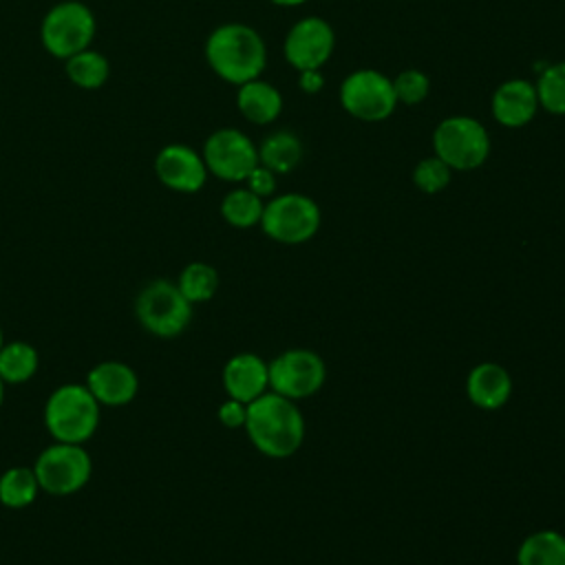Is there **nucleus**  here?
Returning a JSON list of instances; mask_svg holds the SVG:
<instances>
[{
	"label": "nucleus",
	"mask_w": 565,
	"mask_h": 565,
	"mask_svg": "<svg viewBox=\"0 0 565 565\" xmlns=\"http://www.w3.org/2000/svg\"><path fill=\"white\" fill-rule=\"evenodd\" d=\"M335 49L333 26L320 15H307L291 24L282 40V55L298 73L322 68Z\"/></svg>",
	"instance_id": "nucleus-12"
},
{
	"label": "nucleus",
	"mask_w": 565,
	"mask_h": 565,
	"mask_svg": "<svg viewBox=\"0 0 565 565\" xmlns=\"http://www.w3.org/2000/svg\"><path fill=\"white\" fill-rule=\"evenodd\" d=\"M159 181L177 192H196L205 185L207 168L203 157L183 143H170L154 159Z\"/></svg>",
	"instance_id": "nucleus-13"
},
{
	"label": "nucleus",
	"mask_w": 565,
	"mask_h": 565,
	"mask_svg": "<svg viewBox=\"0 0 565 565\" xmlns=\"http://www.w3.org/2000/svg\"><path fill=\"white\" fill-rule=\"evenodd\" d=\"M340 106L344 113L360 121H384L397 108L393 79L375 68L351 71L338 90Z\"/></svg>",
	"instance_id": "nucleus-7"
},
{
	"label": "nucleus",
	"mask_w": 565,
	"mask_h": 565,
	"mask_svg": "<svg viewBox=\"0 0 565 565\" xmlns=\"http://www.w3.org/2000/svg\"><path fill=\"white\" fill-rule=\"evenodd\" d=\"M4 382H2V377H0V408H2V402H4Z\"/></svg>",
	"instance_id": "nucleus-33"
},
{
	"label": "nucleus",
	"mask_w": 565,
	"mask_h": 565,
	"mask_svg": "<svg viewBox=\"0 0 565 565\" xmlns=\"http://www.w3.org/2000/svg\"><path fill=\"white\" fill-rule=\"evenodd\" d=\"M539 97L534 82L523 77H512L501 82L490 99V113L494 121L503 128H523L539 113Z\"/></svg>",
	"instance_id": "nucleus-14"
},
{
	"label": "nucleus",
	"mask_w": 565,
	"mask_h": 565,
	"mask_svg": "<svg viewBox=\"0 0 565 565\" xmlns=\"http://www.w3.org/2000/svg\"><path fill=\"white\" fill-rule=\"evenodd\" d=\"M452 170L439 157H424L413 168V183L424 194H439L448 188Z\"/></svg>",
	"instance_id": "nucleus-27"
},
{
	"label": "nucleus",
	"mask_w": 565,
	"mask_h": 565,
	"mask_svg": "<svg viewBox=\"0 0 565 565\" xmlns=\"http://www.w3.org/2000/svg\"><path fill=\"white\" fill-rule=\"evenodd\" d=\"M40 492L35 470L29 466H11L0 475V503L11 510L29 508Z\"/></svg>",
	"instance_id": "nucleus-21"
},
{
	"label": "nucleus",
	"mask_w": 565,
	"mask_h": 565,
	"mask_svg": "<svg viewBox=\"0 0 565 565\" xmlns=\"http://www.w3.org/2000/svg\"><path fill=\"white\" fill-rule=\"evenodd\" d=\"M302 141L294 130H274L258 146V163L276 174H287L302 161Z\"/></svg>",
	"instance_id": "nucleus-19"
},
{
	"label": "nucleus",
	"mask_w": 565,
	"mask_h": 565,
	"mask_svg": "<svg viewBox=\"0 0 565 565\" xmlns=\"http://www.w3.org/2000/svg\"><path fill=\"white\" fill-rule=\"evenodd\" d=\"M466 391L475 406L483 411H497L510 399L512 380L501 364L481 362L468 373Z\"/></svg>",
	"instance_id": "nucleus-17"
},
{
	"label": "nucleus",
	"mask_w": 565,
	"mask_h": 565,
	"mask_svg": "<svg viewBox=\"0 0 565 565\" xmlns=\"http://www.w3.org/2000/svg\"><path fill=\"white\" fill-rule=\"evenodd\" d=\"M245 430L256 450L271 459H285L302 446L305 419L294 399L271 391L247 404Z\"/></svg>",
	"instance_id": "nucleus-1"
},
{
	"label": "nucleus",
	"mask_w": 565,
	"mask_h": 565,
	"mask_svg": "<svg viewBox=\"0 0 565 565\" xmlns=\"http://www.w3.org/2000/svg\"><path fill=\"white\" fill-rule=\"evenodd\" d=\"M33 470L40 490L55 497H66L88 483L93 475V459L82 444L55 441L38 455Z\"/></svg>",
	"instance_id": "nucleus-8"
},
{
	"label": "nucleus",
	"mask_w": 565,
	"mask_h": 565,
	"mask_svg": "<svg viewBox=\"0 0 565 565\" xmlns=\"http://www.w3.org/2000/svg\"><path fill=\"white\" fill-rule=\"evenodd\" d=\"M245 417H247V404L227 397L221 406H218V422L227 428H238L245 426Z\"/></svg>",
	"instance_id": "nucleus-30"
},
{
	"label": "nucleus",
	"mask_w": 565,
	"mask_h": 565,
	"mask_svg": "<svg viewBox=\"0 0 565 565\" xmlns=\"http://www.w3.org/2000/svg\"><path fill=\"white\" fill-rule=\"evenodd\" d=\"M236 106H238V113L247 121L258 124V126H267V124H274L280 117L282 95L274 84L256 77V79H249V82L238 86Z\"/></svg>",
	"instance_id": "nucleus-18"
},
{
	"label": "nucleus",
	"mask_w": 565,
	"mask_h": 565,
	"mask_svg": "<svg viewBox=\"0 0 565 565\" xmlns=\"http://www.w3.org/2000/svg\"><path fill=\"white\" fill-rule=\"evenodd\" d=\"M95 35L93 11L75 0L55 4L42 22V42L55 57L68 60L71 55L88 49Z\"/></svg>",
	"instance_id": "nucleus-9"
},
{
	"label": "nucleus",
	"mask_w": 565,
	"mask_h": 565,
	"mask_svg": "<svg viewBox=\"0 0 565 565\" xmlns=\"http://www.w3.org/2000/svg\"><path fill=\"white\" fill-rule=\"evenodd\" d=\"M40 366V355L35 347L22 340L4 342L0 349V377L4 384L29 382Z\"/></svg>",
	"instance_id": "nucleus-22"
},
{
	"label": "nucleus",
	"mask_w": 565,
	"mask_h": 565,
	"mask_svg": "<svg viewBox=\"0 0 565 565\" xmlns=\"http://www.w3.org/2000/svg\"><path fill=\"white\" fill-rule=\"evenodd\" d=\"M108 60L90 49H84L66 60V75L79 88H99L108 79Z\"/></svg>",
	"instance_id": "nucleus-24"
},
{
	"label": "nucleus",
	"mask_w": 565,
	"mask_h": 565,
	"mask_svg": "<svg viewBox=\"0 0 565 565\" xmlns=\"http://www.w3.org/2000/svg\"><path fill=\"white\" fill-rule=\"evenodd\" d=\"M177 287L181 289V294L192 302H205L210 300L216 289H218V274L212 265L207 263H190L183 267V271L179 274Z\"/></svg>",
	"instance_id": "nucleus-26"
},
{
	"label": "nucleus",
	"mask_w": 565,
	"mask_h": 565,
	"mask_svg": "<svg viewBox=\"0 0 565 565\" xmlns=\"http://www.w3.org/2000/svg\"><path fill=\"white\" fill-rule=\"evenodd\" d=\"M203 161L207 172L223 181H245L258 166V148L238 128L214 130L203 146Z\"/></svg>",
	"instance_id": "nucleus-11"
},
{
	"label": "nucleus",
	"mask_w": 565,
	"mask_h": 565,
	"mask_svg": "<svg viewBox=\"0 0 565 565\" xmlns=\"http://www.w3.org/2000/svg\"><path fill=\"white\" fill-rule=\"evenodd\" d=\"M135 316L148 333L157 338H174L188 329L192 320V302L181 294L177 282L161 278L148 282L139 291Z\"/></svg>",
	"instance_id": "nucleus-5"
},
{
	"label": "nucleus",
	"mask_w": 565,
	"mask_h": 565,
	"mask_svg": "<svg viewBox=\"0 0 565 565\" xmlns=\"http://www.w3.org/2000/svg\"><path fill=\"white\" fill-rule=\"evenodd\" d=\"M247 190H252L256 196L267 199L276 192V172H271L269 168H265L263 163H258L245 179Z\"/></svg>",
	"instance_id": "nucleus-29"
},
{
	"label": "nucleus",
	"mask_w": 565,
	"mask_h": 565,
	"mask_svg": "<svg viewBox=\"0 0 565 565\" xmlns=\"http://www.w3.org/2000/svg\"><path fill=\"white\" fill-rule=\"evenodd\" d=\"M263 199L256 196L252 190L247 188H236L232 192H227L221 201V216L238 230H247L260 223L263 216Z\"/></svg>",
	"instance_id": "nucleus-23"
},
{
	"label": "nucleus",
	"mask_w": 565,
	"mask_h": 565,
	"mask_svg": "<svg viewBox=\"0 0 565 565\" xmlns=\"http://www.w3.org/2000/svg\"><path fill=\"white\" fill-rule=\"evenodd\" d=\"M327 380V366L316 351L289 349L269 362V386L274 393L302 399L322 388Z\"/></svg>",
	"instance_id": "nucleus-10"
},
{
	"label": "nucleus",
	"mask_w": 565,
	"mask_h": 565,
	"mask_svg": "<svg viewBox=\"0 0 565 565\" xmlns=\"http://www.w3.org/2000/svg\"><path fill=\"white\" fill-rule=\"evenodd\" d=\"M536 97L539 106L550 115H565V60L547 64L536 82Z\"/></svg>",
	"instance_id": "nucleus-25"
},
{
	"label": "nucleus",
	"mask_w": 565,
	"mask_h": 565,
	"mask_svg": "<svg viewBox=\"0 0 565 565\" xmlns=\"http://www.w3.org/2000/svg\"><path fill=\"white\" fill-rule=\"evenodd\" d=\"M324 86V75L320 68H313V71H300L298 73V88L302 93H309V95H316L320 93Z\"/></svg>",
	"instance_id": "nucleus-31"
},
{
	"label": "nucleus",
	"mask_w": 565,
	"mask_h": 565,
	"mask_svg": "<svg viewBox=\"0 0 565 565\" xmlns=\"http://www.w3.org/2000/svg\"><path fill=\"white\" fill-rule=\"evenodd\" d=\"M271 4H276V7H287V9H291V7H302L307 0H269Z\"/></svg>",
	"instance_id": "nucleus-32"
},
{
	"label": "nucleus",
	"mask_w": 565,
	"mask_h": 565,
	"mask_svg": "<svg viewBox=\"0 0 565 565\" xmlns=\"http://www.w3.org/2000/svg\"><path fill=\"white\" fill-rule=\"evenodd\" d=\"M2 344H4V333H2V327H0V349H2Z\"/></svg>",
	"instance_id": "nucleus-34"
},
{
	"label": "nucleus",
	"mask_w": 565,
	"mask_h": 565,
	"mask_svg": "<svg viewBox=\"0 0 565 565\" xmlns=\"http://www.w3.org/2000/svg\"><path fill=\"white\" fill-rule=\"evenodd\" d=\"M490 135L486 126L470 115L444 117L433 130V152L450 170H477L490 157Z\"/></svg>",
	"instance_id": "nucleus-4"
},
{
	"label": "nucleus",
	"mask_w": 565,
	"mask_h": 565,
	"mask_svg": "<svg viewBox=\"0 0 565 565\" xmlns=\"http://www.w3.org/2000/svg\"><path fill=\"white\" fill-rule=\"evenodd\" d=\"M258 225L276 243L300 245L316 236L320 227V207L311 196L300 192L278 194L265 203Z\"/></svg>",
	"instance_id": "nucleus-6"
},
{
	"label": "nucleus",
	"mask_w": 565,
	"mask_h": 565,
	"mask_svg": "<svg viewBox=\"0 0 565 565\" xmlns=\"http://www.w3.org/2000/svg\"><path fill=\"white\" fill-rule=\"evenodd\" d=\"M393 90H395L397 104L417 106L428 97L430 79L419 68H404L393 77Z\"/></svg>",
	"instance_id": "nucleus-28"
},
{
	"label": "nucleus",
	"mask_w": 565,
	"mask_h": 565,
	"mask_svg": "<svg viewBox=\"0 0 565 565\" xmlns=\"http://www.w3.org/2000/svg\"><path fill=\"white\" fill-rule=\"evenodd\" d=\"M519 565H565V536L556 530H541L523 539L516 552Z\"/></svg>",
	"instance_id": "nucleus-20"
},
{
	"label": "nucleus",
	"mask_w": 565,
	"mask_h": 565,
	"mask_svg": "<svg viewBox=\"0 0 565 565\" xmlns=\"http://www.w3.org/2000/svg\"><path fill=\"white\" fill-rule=\"evenodd\" d=\"M205 60L221 79L241 86L265 71L267 46L263 35L249 24L227 22L210 33Z\"/></svg>",
	"instance_id": "nucleus-2"
},
{
	"label": "nucleus",
	"mask_w": 565,
	"mask_h": 565,
	"mask_svg": "<svg viewBox=\"0 0 565 565\" xmlns=\"http://www.w3.org/2000/svg\"><path fill=\"white\" fill-rule=\"evenodd\" d=\"M99 406L86 384H62L44 404V426L55 441L84 444L97 430Z\"/></svg>",
	"instance_id": "nucleus-3"
},
{
	"label": "nucleus",
	"mask_w": 565,
	"mask_h": 565,
	"mask_svg": "<svg viewBox=\"0 0 565 565\" xmlns=\"http://www.w3.org/2000/svg\"><path fill=\"white\" fill-rule=\"evenodd\" d=\"M269 386V364L254 353H238L223 366V388L227 397L243 404L254 402Z\"/></svg>",
	"instance_id": "nucleus-16"
},
{
	"label": "nucleus",
	"mask_w": 565,
	"mask_h": 565,
	"mask_svg": "<svg viewBox=\"0 0 565 565\" xmlns=\"http://www.w3.org/2000/svg\"><path fill=\"white\" fill-rule=\"evenodd\" d=\"M86 386L102 406H124L135 399L139 380L126 362L106 360L88 371Z\"/></svg>",
	"instance_id": "nucleus-15"
}]
</instances>
